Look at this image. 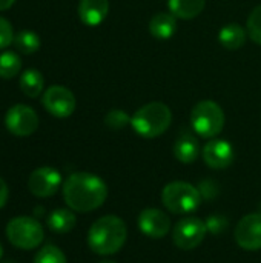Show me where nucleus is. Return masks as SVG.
Here are the masks:
<instances>
[{
	"instance_id": "nucleus-1",
	"label": "nucleus",
	"mask_w": 261,
	"mask_h": 263,
	"mask_svg": "<svg viewBox=\"0 0 261 263\" xmlns=\"http://www.w3.org/2000/svg\"><path fill=\"white\" fill-rule=\"evenodd\" d=\"M63 199L69 210L91 213L98 210L108 199V186L95 174L72 173L63 182Z\"/></svg>"
},
{
	"instance_id": "nucleus-2",
	"label": "nucleus",
	"mask_w": 261,
	"mask_h": 263,
	"mask_svg": "<svg viewBox=\"0 0 261 263\" xmlns=\"http://www.w3.org/2000/svg\"><path fill=\"white\" fill-rule=\"evenodd\" d=\"M128 227L123 219L114 214L97 219L88 231V247L98 256L117 254L126 243Z\"/></svg>"
},
{
	"instance_id": "nucleus-3",
	"label": "nucleus",
	"mask_w": 261,
	"mask_h": 263,
	"mask_svg": "<svg viewBox=\"0 0 261 263\" xmlns=\"http://www.w3.org/2000/svg\"><path fill=\"white\" fill-rule=\"evenodd\" d=\"M172 122V112L162 102H151L134 112L131 117L132 129L143 139H155L168 131Z\"/></svg>"
},
{
	"instance_id": "nucleus-4",
	"label": "nucleus",
	"mask_w": 261,
	"mask_h": 263,
	"mask_svg": "<svg viewBox=\"0 0 261 263\" xmlns=\"http://www.w3.org/2000/svg\"><path fill=\"white\" fill-rule=\"evenodd\" d=\"M202 196L197 186L183 182L174 180L169 182L162 191V203L163 206L177 216H186L198 210L202 203Z\"/></svg>"
},
{
	"instance_id": "nucleus-5",
	"label": "nucleus",
	"mask_w": 261,
	"mask_h": 263,
	"mask_svg": "<svg viewBox=\"0 0 261 263\" xmlns=\"http://www.w3.org/2000/svg\"><path fill=\"white\" fill-rule=\"evenodd\" d=\"M5 234L12 247L25 251L40 247L45 239V230L42 223L29 216H20L9 220Z\"/></svg>"
},
{
	"instance_id": "nucleus-6",
	"label": "nucleus",
	"mask_w": 261,
	"mask_h": 263,
	"mask_svg": "<svg viewBox=\"0 0 261 263\" xmlns=\"http://www.w3.org/2000/svg\"><path fill=\"white\" fill-rule=\"evenodd\" d=\"M191 125L203 139H214L225 128V112L214 100H202L191 111Z\"/></svg>"
},
{
	"instance_id": "nucleus-7",
	"label": "nucleus",
	"mask_w": 261,
	"mask_h": 263,
	"mask_svg": "<svg viewBox=\"0 0 261 263\" xmlns=\"http://www.w3.org/2000/svg\"><path fill=\"white\" fill-rule=\"evenodd\" d=\"M208 234L205 220L188 216L178 220L172 228V243L182 251H192L198 248Z\"/></svg>"
},
{
	"instance_id": "nucleus-8",
	"label": "nucleus",
	"mask_w": 261,
	"mask_h": 263,
	"mask_svg": "<svg viewBox=\"0 0 261 263\" xmlns=\"http://www.w3.org/2000/svg\"><path fill=\"white\" fill-rule=\"evenodd\" d=\"M6 129L17 137H28L38 128V116L28 105H14L5 116Z\"/></svg>"
},
{
	"instance_id": "nucleus-9",
	"label": "nucleus",
	"mask_w": 261,
	"mask_h": 263,
	"mask_svg": "<svg viewBox=\"0 0 261 263\" xmlns=\"http://www.w3.org/2000/svg\"><path fill=\"white\" fill-rule=\"evenodd\" d=\"M43 108L57 119H66L75 111V97L66 86H49L42 99Z\"/></svg>"
},
{
	"instance_id": "nucleus-10",
	"label": "nucleus",
	"mask_w": 261,
	"mask_h": 263,
	"mask_svg": "<svg viewBox=\"0 0 261 263\" xmlns=\"http://www.w3.org/2000/svg\"><path fill=\"white\" fill-rule=\"evenodd\" d=\"M237 245L246 251L261 250V213H251L243 216L234 231Z\"/></svg>"
},
{
	"instance_id": "nucleus-11",
	"label": "nucleus",
	"mask_w": 261,
	"mask_h": 263,
	"mask_svg": "<svg viewBox=\"0 0 261 263\" xmlns=\"http://www.w3.org/2000/svg\"><path fill=\"white\" fill-rule=\"evenodd\" d=\"M62 185V176L51 166H40L34 170L28 179V190L38 199L54 196Z\"/></svg>"
},
{
	"instance_id": "nucleus-12",
	"label": "nucleus",
	"mask_w": 261,
	"mask_h": 263,
	"mask_svg": "<svg viewBox=\"0 0 261 263\" xmlns=\"http://www.w3.org/2000/svg\"><path fill=\"white\" fill-rule=\"evenodd\" d=\"M137 225H138V230L142 231L143 236L154 239V240L165 237L172 228L171 217L158 208L143 210L138 214Z\"/></svg>"
},
{
	"instance_id": "nucleus-13",
	"label": "nucleus",
	"mask_w": 261,
	"mask_h": 263,
	"mask_svg": "<svg viewBox=\"0 0 261 263\" xmlns=\"http://www.w3.org/2000/svg\"><path fill=\"white\" fill-rule=\"evenodd\" d=\"M205 163L212 170H225L232 165L235 159L234 146L228 140L212 139L208 142L202 151Z\"/></svg>"
},
{
	"instance_id": "nucleus-14",
	"label": "nucleus",
	"mask_w": 261,
	"mask_h": 263,
	"mask_svg": "<svg viewBox=\"0 0 261 263\" xmlns=\"http://www.w3.org/2000/svg\"><path fill=\"white\" fill-rule=\"evenodd\" d=\"M109 12V0H80L78 17L86 26H98Z\"/></svg>"
},
{
	"instance_id": "nucleus-15",
	"label": "nucleus",
	"mask_w": 261,
	"mask_h": 263,
	"mask_svg": "<svg viewBox=\"0 0 261 263\" xmlns=\"http://www.w3.org/2000/svg\"><path fill=\"white\" fill-rule=\"evenodd\" d=\"M172 153H174V157L180 163H185V165L194 163L200 156V145H198L197 137L191 133H183L182 136L177 137Z\"/></svg>"
},
{
	"instance_id": "nucleus-16",
	"label": "nucleus",
	"mask_w": 261,
	"mask_h": 263,
	"mask_svg": "<svg viewBox=\"0 0 261 263\" xmlns=\"http://www.w3.org/2000/svg\"><path fill=\"white\" fill-rule=\"evenodd\" d=\"M177 31V20L175 15L171 12H157L149 20V32L158 40L171 39Z\"/></svg>"
},
{
	"instance_id": "nucleus-17",
	"label": "nucleus",
	"mask_w": 261,
	"mask_h": 263,
	"mask_svg": "<svg viewBox=\"0 0 261 263\" xmlns=\"http://www.w3.org/2000/svg\"><path fill=\"white\" fill-rule=\"evenodd\" d=\"M248 32L238 23H228L218 32V42L229 51L240 49L246 42Z\"/></svg>"
},
{
	"instance_id": "nucleus-18",
	"label": "nucleus",
	"mask_w": 261,
	"mask_h": 263,
	"mask_svg": "<svg viewBox=\"0 0 261 263\" xmlns=\"http://www.w3.org/2000/svg\"><path fill=\"white\" fill-rule=\"evenodd\" d=\"M48 228L54 233L58 234H65L69 233L75 228L77 223V217L74 214L72 210H66V208H58L54 210L49 216H48Z\"/></svg>"
},
{
	"instance_id": "nucleus-19",
	"label": "nucleus",
	"mask_w": 261,
	"mask_h": 263,
	"mask_svg": "<svg viewBox=\"0 0 261 263\" xmlns=\"http://www.w3.org/2000/svg\"><path fill=\"white\" fill-rule=\"evenodd\" d=\"M168 5L172 15L183 20H191L203 12L206 0H169Z\"/></svg>"
},
{
	"instance_id": "nucleus-20",
	"label": "nucleus",
	"mask_w": 261,
	"mask_h": 263,
	"mask_svg": "<svg viewBox=\"0 0 261 263\" xmlns=\"http://www.w3.org/2000/svg\"><path fill=\"white\" fill-rule=\"evenodd\" d=\"M20 89L25 96L35 99L42 94L43 86H45V79L40 71L37 69H28L20 76Z\"/></svg>"
},
{
	"instance_id": "nucleus-21",
	"label": "nucleus",
	"mask_w": 261,
	"mask_h": 263,
	"mask_svg": "<svg viewBox=\"0 0 261 263\" xmlns=\"http://www.w3.org/2000/svg\"><path fill=\"white\" fill-rule=\"evenodd\" d=\"M14 46L18 52L22 54H32L35 51H38L40 48V37L32 32V31H20L18 34L14 35Z\"/></svg>"
},
{
	"instance_id": "nucleus-22",
	"label": "nucleus",
	"mask_w": 261,
	"mask_h": 263,
	"mask_svg": "<svg viewBox=\"0 0 261 263\" xmlns=\"http://www.w3.org/2000/svg\"><path fill=\"white\" fill-rule=\"evenodd\" d=\"M22 60L17 52L14 51H3L0 54V77L2 79H12L20 72Z\"/></svg>"
},
{
	"instance_id": "nucleus-23",
	"label": "nucleus",
	"mask_w": 261,
	"mask_h": 263,
	"mask_svg": "<svg viewBox=\"0 0 261 263\" xmlns=\"http://www.w3.org/2000/svg\"><path fill=\"white\" fill-rule=\"evenodd\" d=\"M34 263H68L65 253L55 245H45L40 248L35 256Z\"/></svg>"
},
{
	"instance_id": "nucleus-24",
	"label": "nucleus",
	"mask_w": 261,
	"mask_h": 263,
	"mask_svg": "<svg viewBox=\"0 0 261 263\" xmlns=\"http://www.w3.org/2000/svg\"><path fill=\"white\" fill-rule=\"evenodd\" d=\"M246 32L252 42L261 45V5L254 8V11L249 14L246 22Z\"/></svg>"
},
{
	"instance_id": "nucleus-25",
	"label": "nucleus",
	"mask_w": 261,
	"mask_h": 263,
	"mask_svg": "<svg viewBox=\"0 0 261 263\" xmlns=\"http://www.w3.org/2000/svg\"><path fill=\"white\" fill-rule=\"evenodd\" d=\"M105 125L109 128V129H114V131H120L123 129L125 126L131 125V117L122 111V109H111L106 116H105Z\"/></svg>"
},
{
	"instance_id": "nucleus-26",
	"label": "nucleus",
	"mask_w": 261,
	"mask_h": 263,
	"mask_svg": "<svg viewBox=\"0 0 261 263\" xmlns=\"http://www.w3.org/2000/svg\"><path fill=\"white\" fill-rule=\"evenodd\" d=\"M205 223H206L208 233H211L214 236H218V234L225 233L228 230V227H229V220L225 216H222V214H212V216H209L205 220Z\"/></svg>"
},
{
	"instance_id": "nucleus-27",
	"label": "nucleus",
	"mask_w": 261,
	"mask_h": 263,
	"mask_svg": "<svg viewBox=\"0 0 261 263\" xmlns=\"http://www.w3.org/2000/svg\"><path fill=\"white\" fill-rule=\"evenodd\" d=\"M198 191H200V196L203 200H214L218 193H220V188L218 185L212 180V179H205L200 182V185L197 186Z\"/></svg>"
},
{
	"instance_id": "nucleus-28",
	"label": "nucleus",
	"mask_w": 261,
	"mask_h": 263,
	"mask_svg": "<svg viewBox=\"0 0 261 263\" xmlns=\"http://www.w3.org/2000/svg\"><path fill=\"white\" fill-rule=\"evenodd\" d=\"M14 42V31L11 23L0 15V49L8 48Z\"/></svg>"
},
{
	"instance_id": "nucleus-29",
	"label": "nucleus",
	"mask_w": 261,
	"mask_h": 263,
	"mask_svg": "<svg viewBox=\"0 0 261 263\" xmlns=\"http://www.w3.org/2000/svg\"><path fill=\"white\" fill-rule=\"evenodd\" d=\"M8 197H9L8 185H6V182L0 177V208L5 206V203L8 202Z\"/></svg>"
},
{
	"instance_id": "nucleus-30",
	"label": "nucleus",
	"mask_w": 261,
	"mask_h": 263,
	"mask_svg": "<svg viewBox=\"0 0 261 263\" xmlns=\"http://www.w3.org/2000/svg\"><path fill=\"white\" fill-rule=\"evenodd\" d=\"M15 0H0V11H6L14 5Z\"/></svg>"
},
{
	"instance_id": "nucleus-31",
	"label": "nucleus",
	"mask_w": 261,
	"mask_h": 263,
	"mask_svg": "<svg viewBox=\"0 0 261 263\" xmlns=\"http://www.w3.org/2000/svg\"><path fill=\"white\" fill-rule=\"evenodd\" d=\"M2 256H3V247H2V243H0V259H2Z\"/></svg>"
},
{
	"instance_id": "nucleus-32",
	"label": "nucleus",
	"mask_w": 261,
	"mask_h": 263,
	"mask_svg": "<svg viewBox=\"0 0 261 263\" xmlns=\"http://www.w3.org/2000/svg\"><path fill=\"white\" fill-rule=\"evenodd\" d=\"M100 263H117V262H114V260H103V262H100Z\"/></svg>"
},
{
	"instance_id": "nucleus-33",
	"label": "nucleus",
	"mask_w": 261,
	"mask_h": 263,
	"mask_svg": "<svg viewBox=\"0 0 261 263\" xmlns=\"http://www.w3.org/2000/svg\"><path fill=\"white\" fill-rule=\"evenodd\" d=\"M3 263H15V262H12V260H8V262H3Z\"/></svg>"
}]
</instances>
